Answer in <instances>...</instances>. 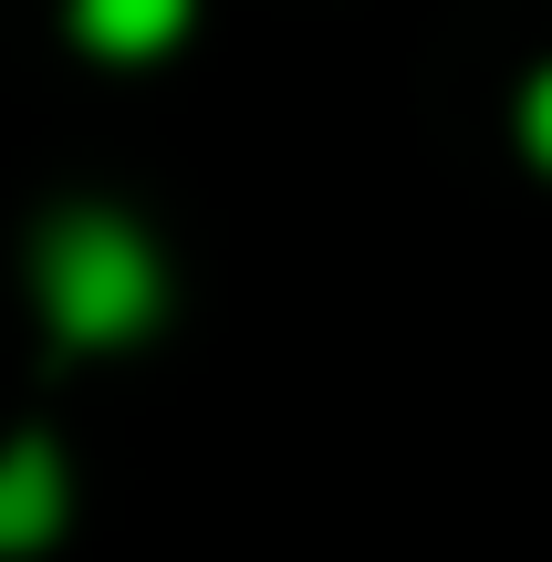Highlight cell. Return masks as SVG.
Segmentation results:
<instances>
[{
	"label": "cell",
	"instance_id": "3957f363",
	"mask_svg": "<svg viewBox=\"0 0 552 562\" xmlns=\"http://www.w3.org/2000/svg\"><path fill=\"white\" fill-rule=\"evenodd\" d=\"M74 32L94 42V53H167V42L188 32V0H74Z\"/></svg>",
	"mask_w": 552,
	"mask_h": 562
},
{
	"label": "cell",
	"instance_id": "6da1fadb",
	"mask_svg": "<svg viewBox=\"0 0 552 562\" xmlns=\"http://www.w3.org/2000/svg\"><path fill=\"white\" fill-rule=\"evenodd\" d=\"M42 302H53V323L74 344H125L157 323V261H146V240L125 220L74 209L42 240Z\"/></svg>",
	"mask_w": 552,
	"mask_h": 562
},
{
	"label": "cell",
	"instance_id": "277c9868",
	"mask_svg": "<svg viewBox=\"0 0 552 562\" xmlns=\"http://www.w3.org/2000/svg\"><path fill=\"white\" fill-rule=\"evenodd\" d=\"M521 136H532V157L552 167V74L532 83V94H521Z\"/></svg>",
	"mask_w": 552,
	"mask_h": 562
},
{
	"label": "cell",
	"instance_id": "7a4b0ae2",
	"mask_svg": "<svg viewBox=\"0 0 552 562\" xmlns=\"http://www.w3.org/2000/svg\"><path fill=\"white\" fill-rule=\"evenodd\" d=\"M53 521H63V459L42 438H21L0 459V552H42Z\"/></svg>",
	"mask_w": 552,
	"mask_h": 562
}]
</instances>
